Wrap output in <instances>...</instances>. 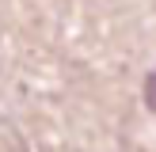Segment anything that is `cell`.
I'll use <instances>...</instances> for the list:
<instances>
[{"instance_id":"cell-1","label":"cell","mask_w":156,"mask_h":152,"mask_svg":"<svg viewBox=\"0 0 156 152\" xmlns=\"http://www.w3.org/2000/svg\"><path fill=\"white\" fill-rule=\"evenodd\" d=\"M145 103H149L152 110H156V68L149 72V80H145Z\"/></svg>"}]
</instances>
